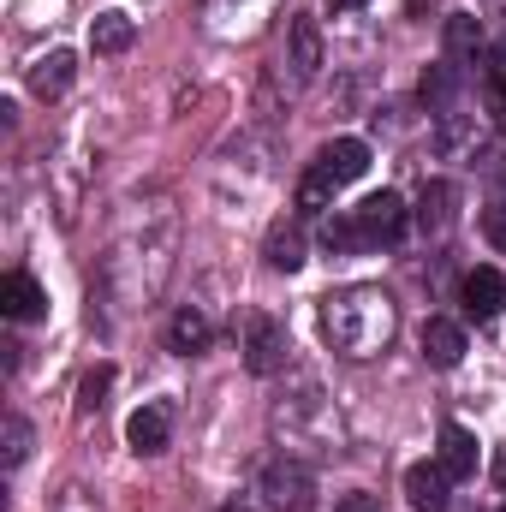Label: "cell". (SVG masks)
<instances>
[{"instance_id":"obj_20","label":"cell","mask_w":506,"mask_h":512,"mask_svg":"<svg viewBox=\"0 0 506 512\" xmlns=\"http://www.w3.org/2000/svg\"><path fill=\"white\" fill-rule=\"evenodd\" d=\"M477 42H483V24H477L471 12H453V18H447V54L465 60V54H477Z\"/></svg>"},{"instance_id":"obj_22","label":"cell","mask_w":506,"mask_h":512,"mask_svg":"<svg viewBox=\"0 0 506 512\" xmlns=\"http://www.w3.org/2000/svg\"><path fill=\"white\" fill-rule=\"evenodd\" d=\"M108 387H114V364H96V370L84 376V387H78V405H84V411H96Z\"/></svg>"},{"instance_id":"obj_10","label":"cell","mask_w":506,"mask_h":512,"mask_svg":"<svg viewBox=\"0 0 506 512\" xmlns=\"http://www.w3.org/2000/svg\"><path fill=\"white\" fill-rule=\"evenodd\" d=\"M417 340H423V358H429L435 370H453V364L465 358V328H459V322H447V316H429Z\"/></svg>"},{"instance_id":"obj_19","label":"cell","mask_w":506,"mask_h":512,"mask_svg":"<svg viewBox=\"0 0 506 512\" xmlns=\"http://www.w3.org/2000/svg\"><path fill=\"white\" fill-rule=\"evenodd\" d=\"M453 90H459V66H453V60H441V66H429V72L417 78V96H423L429 108H447Z\"/></svg>"},{"instance_id":"obj_5","label":"cell","mask_w":506,"mask_h":512,"mask_svg":"<svg viewBox=\"0 0 506 512\" xmlns=\"http://www.w3.org/2000/svg\"><path fill=\"white\" fill-rule=\"evenodd\" d=\"M405 501H411L417 512H447V501H453V477L441 471V459H435V465L423 459V465L405 471Z\"/></svg>"},{"instance_id":"obj_31","label":"cell","mask_w":506,"mask_h":512,"mask_svg":"<svg viewBox=\"0 0 506 512\" xmlns=\"http://www.w3.org/2000/svg\"><path fill=\"white\" fill-rule=\"evenodd\" d=\"M501 512H506V507H501Z\"/></svg>"},{"instance_id":"obj_23","label":"cell","mask_w":506,"mask_h":512,"mask_svg":"<svg viewBox=\"0 0 506 512\" xmlns=\"http://www.w3.org/2000/svg\"><path fill=\"white\" fill-rule=\"evenodd\" d=\"M30 453V423L24 417H6V471H18Z\"/></svg>"},{"instance_id":"obj_7","label":"cell","mask_w":506,"mask_h":512,"mask_svg":"<svg viewBox=\"0 0 506 512\" xmlns=\"http://www.w3.org/2000/svg\"><path fill=\"white\" fill-rule=\"evenodd\" d=\"M167 435H173V417H167V405H161V399L137 405V411L126 417V447H131V453H161V447H167Z\"/></svg>"},{"instance_id":"obj_18","label":"cell","mask_w":506,"mask_h":512,"mask_svg":"<svg viewBox=\"0 0 506 512\" xmlns=\"http://www.w3.org/2000/svg\"><path fill=\"white\" fill-rule=\"evenodd\" d=\"M268 262H274L280 274H298V268H304V227H298V221H274V233H268Z\"/></svg>"},{"instance_id":"obj_2","label":"cell","mask_w":506,"mask_h":512,"mask_svg":"<svg viewBox=\"0 0 506 512\" xmlns=\"http://www.w3.org/2000/svg\"><path fill=\"white\" fill-rule=\"evenodd\" d=\"M310 495H316L310 465H298V459H274V465L262 471V501H268V507L298 512V507H310Z\"/></svg>"},{"instance_id":"obj_8","label":"cell","mask_w":506,"mask_h":512,"mask_svg":"<svg viewBox=\"0 0 506 512\" xmlns=\"http://www.w3.org/2000/svg\"><path fill=\"white\" fill-rule=\"evenodd\" d=\"M316 167H322L334 185H352V179L370 173V143H364V137H334V143L316 155Z\"/></svg>"},{"instance_id":"obj_11","label":"cell","mask_w":506,"mask_h":512,"mask_svg":"<svg viewBox=\"0 0 506 512\" xmlns=\"http://www.w3.org/2000/svg\"><path fill=\"white\" fill-rule=\"evenodd\" d=\"M441 471L453 477V483H465V477H477V435L471 429H459V423H441Z\"/></svg>"},{"instance_id":"obj_4","label":"cell","mask_w":506,"mask_h":512,"mask_svg":"<svg viewBox=\"0 0 506 512\" xmlns=\"http://www.w3.org/2000/svg\"><path fill=\"white\" fill-rule=\"evenodd\" d=\"M245 370H251V376L286 370V328H280L274 316H251V322H245Z\"/></svg>"},{"instance_id":"obj_9","label":"cell","mask_w":506,"mask_h":512,"mask_svg":"<svg viewBox=\"0 0 506 512\" xmlns=\"http://www.w3.org/2000/svg\"><path fill=\"white\" fill-rule=\"evenodd\" d=\"M42 310H48V292L36 286V274L12 268V274L0 280V316H12V322H36Z\"/></svg>"},{"instance_id":"obj_3","label":"cell","mask_w":506,"mask_h":512,"mask_svg":"<svg viewBox=\"0 0 506 512\" xmlns=\"http://www.w3.org/2000/svg\"><path fill=\"white\" fill-rule=\"evenodd\" d=\"M405 197L399 191H376V197H364L358 203V227H364V239L370 245H399L405 239Z\"/></svg>"},{"instance_id":"obj_14","label":"cell","mask_w":506,"mask_h":512,"mask_svg":"<svg viewBox=\"0 0 506 512\" xmlns=\"http://www.w3.org/2000/svg\"><path fill=\"white\" fill-rule=\"evenodd\" d=\"M209 340H215V328H209V316H203V310H179V316H173V328H167V346H173V352H185V358L209 352Z\"/></svg>"},{"instance_id":"obj_25","label":"cell","mask_w":506,"mask_h":512,"mask_svg":"<svg viewBox=\"0 0 506 512\" xmlns=\"http://www.w3.org/2000/svg\"><path fill=\"white\" fill-rule=\"evenodd\" d=\"M334 512H376V495H364V489H352V495H340Z\"/></svg>"},{"instance_id":"obj_28","label":"cell","mask_w":506,"mask_h":512,"mask_svg":"<svg viewBox=\"0 0 506 512\" xmlns=\"http://www.w3.org/2000/svg\"><path fill=\"white\" fill-rule=\"evenodd\" d=\"M495 483H501V489H506V441H501V447H495Z\"/></svg>"},{"instance_id":"obj_26","label":"cell","mask_w":506,"mask_h":512,"mask_svg":"<svg viewBox=\"0 0 506 512\" xmlns=\"http://www.w3.org/2000/svg\"><path fill=\"white\" fill-rule=\"evenodd\" d=\"M489 114H495V126L506 131V84H495V96H489Z\"/></svg>"},{"instance_id":"obj_13","label":"cell","mask_w":506,"mask_h":512,"mask_svg":"<svg viewBox=\"0 0 506 512\" xmlns=\"http://www.w3.org/2000/svg\"><path fill=\"white\" fill-rule=\"evenodd\" d=\"M72 72H78V60H72L66 48H54V54H42V60L30 66V96H42V102H54V96H66V90H72Z\"/></svg>"},{"instance_id":"obj_1","label":"cell","mask_w":506,"mask_h":512,"mask_svg":"<svg viewBox=\"0 0 506 512\" xmlns=\"http://www.w3.org/2000/svg\"><path fill=\"white\" fill-rule=\"evenodd\" d=\"M322 334L346 358H376L393 340V298L376 286H346V292L322 298Z\"/></svg>"},{"instance_id":"obj_27","label":"cell","mask_w":506,"mask_h":512,"mask_svg":"<svg viewBox=\"0 0 506 512\" xmlns=\"http://www.w3.org/2000/svg\"><path fill=\"white\" fill-rule=\"evenodd\" d=\"M489 78H495V84H506V42L489 54Z\"/></svg>"},{"instance_id":"obj_21","label":"cell","mask_w":506,"mask_h":512,"mask_svg":"<svg viewBox=\"0 0 506 512\" xmlns=\"http://www.w3.org/2000/svg\"><path fill=\"white\" fill-rule=\"evenodd\" d=\"M334 191H340V185H334L322 167H310V173L298 179V209H310V215H316V209H334Z\"/></svg>"},{"instance_id":"obj_30","label":"cell","mask_w":506,"mask_h":512,"mask_svg":"<svg viewBox=\"0 0 506 512\" xmlns=\"http://www.w3.org/2000/svg\"><path fill=\"white\" fill-rule=\"evenodd\" d=\"M501 173H506V167H501Z\"/></svg>"},{"instance_id":"obj_12","label":"cell","mask_w":506,"mask_h":512,"mask_svg":"<svg viewBox=\"0 0 506 512\" xmlns=\"http://www.w3.org/2000/svg\"><path fill=\"white\" fill-rule=\"evenodd\" d=\"M501 304H506V280L495 268H471V274H465V310H471L477 322H495Z\"/></svg>"},{"instance_id":"obj_15","label":"cell","mask_w":506,"mask_h":512,"mask_svg":"<svg viewBox=\"0 0 506 512\" xmlns=\"http://www.w3.org/2000/svg\"><path fill=\"white\" fill-rule=\"evenodd\" d=\"M322 251H328V256L370 251V239H364V227H358V209H346V215H328V221H322Z\"/></svg>"},{"instance_id":"obj_24","label":"cell","mask_w":506,"mask_h":512,"mask_svg":"<svg viewBox=\"0 0 506 512\" xmlns=\"http://www.w3.org/2000/svg\"><path fill=\"white\" fill-rule=\"evenodd\" d=\"M483 239H489L495 251H506V203H495V209H483Z\"/></svg>"},{"instance_id":"obj_16","label":"cell","mask_w":506,"mask_h":512,"mask_svg":"<svg viewBox=\"0 0 506 512\" xmlns=\"http://www.w3.org/2000/svg\"><path fill=\"white\" fill-rule=\"evenodd\" d=\"M131 42H137V24L126 12H96V24H90V48L96 54H126Z\"/></svg>"},{"instance_id":"obj_17","label":"cell","mask_w":506,"mask_h":512,"mask_svg":"<svg viewBox=\"0 0 506 512\" xmlns=\"http://www.w3.org/2000/svg\"><path fill=\"white\" fill-rule=\"evenodd\" d=\"M453 203H459V191H453L447 179H429V185H423V209H417L423 233H447V227H453Z\"/></svg>"},{"instance_id":"obj_29","label":"cell","mask_w":506,"mask_h":512,"mask_svg":"<svg viewBox=\"0 0 506 512\" xmlns=\"http://www.w3.org/2000/svg\"><path fill=\"white\" fill-rule=\"evenodd\" d=\"M334 6H346V12H352V6H370V0H334Z\"/></svg>"},{"instance_id":"obj_6","label":"cell","mask_w":506,"mask_h":512,"mask_svg":"<svg viewBox=\"0 0 506 512\" xmlns=\"http://www.w3.org/2000/svg\"><path fill=\"white\" fill-rule=\"evenodd\" d=\"M286 66H292V78L298 84H310L316 72H322V30H316V18H292V30H286Z\"/></svg>"}]
</instances>
